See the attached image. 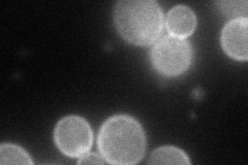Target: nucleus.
I'll return each mask as SVG.
<instances>
[{"label": "nucleus", "mask_w": 248, "mask_h": 165, "mask_svg": "<svg viewBox=\"0 0 248 165\" xmlns=\"http://www.w3.org/2000/svg\"><path fill=\"white\" fill-rule=\"evenodd\" d=\"M97 145L108 163L130 165L144 157L146 136L142 125L135 118L116 115L103 124Z\"/></svg>", "instance_id": "obj_1"}, {"label": "nucleus", "mask_w": 248, "mask_h": 165, "mask_svg": "<svg viewBox=\"0 0 248 165\" xmlns=\"http://www.w3.org/2000/svg\"><path fill=\"white\" fill-rule=\"evenodd\" d=\"M114 23L126 42L137 45L153 44L164 28V13L153 0H121L114 9Z\"/></svg>", "instance_id": "obj_2"}, {"label": "nucleus", "mask_w": 248, "mask_h": 165, "mask_svg": "<svg viewBox=\"0 0 248 165\" xmlns=\"http://www.w3.org/2000/svg\"><path fill=\"white\" fill-rule=\"evenodd\" d=\"M192 49L184 38L167 35L154 45L151 61L155 69L167 76L180 75L190 66Z\"/></svg>", "instance_id": "obj_3"}, {"label": "nucleus", "mask_w": 248, "mask_h": 165, "mask_svg": "<svg viewBox=\"0 0 248 165\" xmlns=\"http://www.w3.org/2000/svg\"><path fill=\"white\" fill-rule=\"evenodd\" d=\"M54 140L64 155L76 158L89 151L93 133L89 123L80 116H66L57 123Z\"/></svg>", "instance_id": "obj_4"}, {"label": "nucleus", "mask_w": 248, "mask_h": 165, "mask_svg": "<svg viewBox=\"0 0 248 165\" xmlns=\"http://www.w3.org/2000/svg\"><path fill=\"white\" fill-rule=\"evenodd\" d=\"M248 20L232 19L221 31V45L230 57L246 61L248 58Z\"/></svg>", "instance_id": "obj_5"}, {"label": "nucleus", "mask_w": 248, "mask_h": 165, "mask_svg": "<svg viewBox=\"0 0 248 165\" xmlns=\"http://www.w3.org/2000/svg\"><path fill=\"white\" fill-rule=\"evenodd\" d=\"M166 27L170 35L185 39L197 28L196 14L188 6L176 5L167 15Z\"/></svg>", "instance_id": "obj_6"}, {"label": "nucleus", "mask_w": 248, "mask_h": 165, "mask_svg": "<svg viewBox=\"0 0 248 165\" xmlns=\"http://www.w3.org/2000/svg\"><path fill=\"white\" fill-rule=\"evenodd\" d=\"M149 164H178L188 165L190 160L179 148L161 147L154 150L148 160Z\"/></svg>", "instance_id": "obj_7"}, {"label": "nucleus", "mask_w": 248, "mask_h": 165, "mask_svg": "<svg viewBox=\"0 0 248 165\" xmlns=\"http://www.w3.org/2000/svg\"><path fill=\"white\" fill-rule=\"evenodd\" d=\"M0 163L1 164H33L28 153L19 146L2 144L0 146Z\"/></svg>", "instance_id": "obj_8"}, {"label": "nucleus", "mask_w": 248, "mask_h": 165, "mask_svg": "<svg viewBox=\"0 0 248 165\" xmlns=\"http://www.w3.org/2000/svg\"><path fill=\"white\" fill-rule=\"evenodd\" d=\"M219 9L230 17L247 18V1H219Z\"/></svg>", "instance_id": "obj_9"}, {"label": "nucleus", "mask_w": 248, "mask_h": 165, "mask_svg": "<svg viewBox=\"0 0 248 165\" xmlns=\"http://www.w3.org/2000/svg\"><path fill=\"white\" fill-rule=\"evenodd\" d=\"M106 160L104 159V157H100L95 153H85L81 156V159L78 161L79 164H104Z\"/></svg>", "instance_id": "obj_10"}]
</instances>
